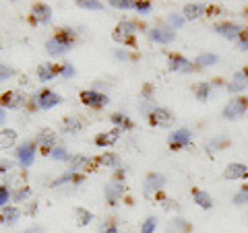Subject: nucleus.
<instances>
[{"mask_svg": "<svg viewBox=\"0 0 248 233\" xmlns=\"http://www.w3.org/2000/svg\"><path fill=\"white\" fill-rule=\"evenodd\" d=\"M120 136H122V130L120 128H114L110 132H102V134H97L95 138V145L97 146H112L120 141Z\"/></svg>", "mask_w": 248, "mask_h": 233, "instance_id": "18", "label": "nucleus"}, {"mask_svg": "<svg viewBox=\"0 0 248 233\" xmlns=\"http://www.w3.org/2000/svg\"><path fill=\"white\" fill-rule=\"evenodd\" d=\"M15 143H17V132L11 128L0 130V149H11Z\"/></svg>", "mask_w": 248, "mask_h": 233, "instance_id": "22", "label": "nucleus"}, {"mask_svg": "<svg viewBox=\"0 0 248 233\" xmlns=\"http://www.w3.org/2000/svg\"><path fill=\"white\" fill-rule=\"evenodd\" d=\"M104 233H118V229H116V225H110V227H108Z\"/></svg>", "mask_w": 248, "mask_h": 233, "instance_id": "48", "label": "nucleus"}, {"mask_svg": "<svg viewBox=\"0 0 248 233\" xmlns=\"http://www.w3.org/2000/svg\"><path fill=\"white\" fill-rule=\"evenodd\" d=\"M29 194H31L29 188H21V190L13 196V200H15V203H23V200H27V198H29Z\"/></svg>", "mask_w": 248, "mask_h": 233, "instance_id": "41", "label": "nucleus"}, {"mask_svg": "<svg viewBox=\"0 0 248 233\" xmlns=\"http://www.w3.org/2000/svg\"><path fill=\"white\" fill-rule=\"evenodd\" d=\"M97 161H99V165H104L108 169H120V159H118V155H114V153H104Z\"/></svg>", "mask_w": 248, "mask_h": 233, "instance_id": "24", "label": "nucleus"}, {"mask_svg": "<svg viewBox=\"0 0 248 233\" xmlns=\"http://www.w3.org/2000/svg\"><path fill=\"white\" fill-rule=\"evenodd\" d=\"M168 23H170V27H172V29H178V27H182V25H184V17H180V15L172 13V15L168 17Z\"/></svg>", "mask_w": 248, "mask_h": 233, "instance_id": "37", "label": "nucleus"}, {"mask_svg": "<svg viewBox=\"0 0 248 233\" xmlns=\"http://www.w3.org/2000/svg\"><path fill=\"white\" fill-rule=\"evenodd\" d=\"M211 64H217L215 54H201V56H197V60H195L197 68H205V66H211Z\"/></svg>", "mask_w": 248, "mask_h": 233, "instance_id": "29", "label": "nucleus"}, {"mask_svg": "<svg viewBox=\"0 0 248 233\" xmlns=\"http://www.w3.org/2000/svg\"><path fill=\"white\" fill-rule=\"evenodd\" d=\"M188 229H190V225L186 223L184 219H174L172 223L168 225V231L166 233H186Z\"/></svg>", "mask_w": 248, "mask_h": 233, "instance_id": "28", "label": "nucleus"}, {"mask_svg": "<svg viewBox=\"0 0 248 233\" xmlns=\"http://www.w3.org/2000/svg\"><path fill=\"white\" fill-rule=\"evenodd\" d=\"M166 186V175L164 174H149L145 177V186H143V194L145 196H151L153 192L161 190Z\"/></svg>", "mask_w": 248, "mask_h": 233, "instance_id": "10", "label": "nucleus"}, {"mask_svg": "<svg viewBox=\"0 0 248 233\" xmlns=\"http://www.w3.org/2000/svg\"><path fill=\"white\" fill-rule=\"evenodd\" d=\"M44 229L42 227H33V229H29V231H25V233H42Z\"/></svg>", "mask_w": 248, "mask_h": 233, "instance_id": "49", "label": "nucleus"}, {"mask_svg": "<svg viewBox=\"0 0 248 233\" xmlns=\"http://www.w3.org/2000/svg\"><path fill=\"white\" fill-rule=\"evenodd\" d=\"M248 110V99L240 97V99H232V102L223 107V118L226 120H236L240 118L244 112Z\"/></svg>", "mask_w": 248, "mask_h": 233, "instance_id": "5", "label": "nucleus"}, {"mask_svg": "<svg viewBox=\"0 0 248 233\" xmlns=\"http://www.w3.org/2000/svg\"><path fill=\"white\" fill-rule=\"evenodd\" d=\"M60 102H62V97L58 95V93L50 91V89H44V91L33 95V103H35L37 110H52V107L58 105Z\"/></svg>", "mask_w": 248, "mask_h": 233, "instance_id": "1", "label": "nucleus"}, {"mask_svg": "<svg viewBox=\"0 0 248 233\" xmlns=\"http://www.w3.org/2000/svg\"><path fill=\"white\" fill-rule=\"evenodd\" d=\"M234 204H248V186L244 190H240L234 196Z\"/></svg>", "mask_w": 248, "mask_h": 233, "instance_id": "39", "label": "nucleus"}, {"mask_svg": "<svg viewBox=\"0 0 248 233\" xmlns=\"http://www.w3.org/2000/svg\"><path fill=\"white\" fill-rule=\"evenodd\" d=\"M50 157H52V159H56V161H71V155L66 153L64 146H56V149L50 153Z\"/></svg>", "mask_w": 248, "mask_h": 233, "instance_id": "34", "label": "nucleus"}, {"mask_svg": "<svg viewBox=\"0 0 248 233\" xmlns=\"http://www.w3.org/2000/svg\"><path fill=\"white\" fill-rule=\"evenodd\" d=\"M124 190H126V186H124L122 180H112L110 184H106V188H104V194H106V198H108V203L110 204H116V200H118Z\"/></svg>", "mask_w": 248, "mask_h": 233, "instance_id": "13", "label": "nucleus"}, {"mask_svg": "<svg viewBox=\"0 0 248 233\" xmlns=\"http://www.w3.org/2000/svg\"><path fill=\"white\" fill-rule=\"evenodd\" d=\"M75 217H77V225H81V227L89 225L91 219H93V215L87 211V208H81V206H77V208H75Z\"/></svg>", "mask_w": 248, "mask_h": 233, "instance_id": "27", "label": "nucleus"}, {"mask_svg": "<svg viewBox=\"0 0 248 233\" xmlns=\"http://www.w3.org/2000/svg\"><path fill=\"white\" fill-rule=\"evenodd\" d=\"M192 141V132L186 130V128H180V130H174L172 134L168 136V145L170 149H184V146H188Z\"/></svg>", "mask_w": 248, "mask_h": 233, "instance_id": "4", "label": "nucleus"}, {"mask_svg": "<svg viewBox=\"0 0 248 233\" xmlns=\"http://www.w3.org/2000/svg\"><path fill=\"white\" fill-rule=\"evenodd\" d=\"M6 169H11V161H4V159H0V174H4Z\"/></svg>", "mask_w": 248, "mask_h": 233, "instance_id": "45", "label": "nucleus"}, {"mask_svg": "<svg viewBox=\"0 0 248 233\" xmlns=\"http://www.w3.org/2000/svg\"><path fill=\"white\" fill-rule=\"evenodd\" d=\"M37 145H40L44 155H50L58 145V134L52 128H42L37 132Z\"/></svg>", "mask_w": 248, "mask_h": 233, "instance_id": "2", "label": "nucleus"}, {"mask_svg": "<svg viewBox=\"0 0 248 233\" xmlns=\"http://www.w3.org/2000/svg\"><path fill=\"white\" fill-rule=\"evenodd\" d=\"M71 48H73V45L60 42L58 37H50V40L46 42V52H48L50 56H64V54L71 50Z\"/></svg>", "mask_w": 248, "mask_h": 233, "instance_id": "16", "label": "nucleus"}, {"mask_svg": "<svg viewBox=\"0 0 248 233\" xmlns=\"http://www.w3.org/2000/svg\"><path fill=\"white\" fill-rule=\"evenodd\" d=\"M110 4L114 6V9H124V11H128V9H135L137 2H133V0H112Z\"/></svg>", "mask_w": 248, "mask_h": 233, "instance_id": "36", "label": "nucleus"}, {"mask_svg": "<svg viewBox=\"0 0 248 233\" xmlns=\"http://www.w3.org/2000/svg\"><path fill=\"white\" fill-rule=\"evenodd\" d=\"M56 74H60V68L58 66L42 64L40 68H37V76H40V81H52Z\"/></svg>", "mask_w": 248, "mask_h": 233, "instance_id": "23", "label": "nucleus"}, {"mask_svg": "<svg viewBox=\"0 0 248 233\" xmlns=\"http://www.w3.org/2000/svg\"><path fill=\"white\" fill-rule=\"evenodd\" d=\"M155 227H157V219H155V217H147L141 225V233H153Z\"/></svg>", "mask_w": 248, "mask_h": 233, "instance_id": "35", "label": "nucleus"}, {"mask_svg": "<svg viewBox=\"0 0 248 233\" xmlns=\"http://www.w3.org/2000/svg\"><path fill=\"white\" fill-rule=\"evenodd\" d=\"M9 198H11V192H9V188H4V186H0V208H2L6 203H9Z\"/></svg>", "mask_w": 248, "mask_h": 233, "instance_id": "42", "label": "nucleus"}, {"mask_svg": "<svg viewBox=\"0 0 248 233\" xmlns=\"http://www.w3.org/2000/svg\"><path fill=\"white\" fill-rule=\"evenodd\" d=\"M81 102H83L85 105L99 110V107H104V105L110 103V97L104 95V93H97V91H83V93H81Z\"/></svg>", "mask_w": 248, "mask_h": 233, "instance_id": "7", "label": "nucleus"}, {"mask_svg": "<svg viewBox=\"0 0 248 233\" xmlns=\"http://www.w3.org/2000/svg\"><path fill=\"white\" fill-rule=\"evenodd\" d=\"M246 87H248V81H232L228 91L230 93H240V91H244Z\"/></svg>", "mask_w": 248, "mask_h": 233, "instance_id": "38", "label": "nucleus"}, {"mask_svg": "<svg viewBox=\"0 0 248 233\" xmlns=\"http://www.w3.org/2000/svg\"><path fill=\"white\" fill-rule=\"evenodd\" d=\"M99 161H93L89 157H85V155H75V157H71V172H91L93 165Z\"/></svg>", "mask_w": 248, "mask_h": 233, "instance_id": "15", "label": "nucleus"}, {"mask_svg": "<svg viewBox=\"0 0 248 233\" xmlns=\"http://www.w3.org/2000/svg\"><path fill=\"white\" fill-rule=\"evenodd\" d=\"M81 128H83V124L77 118H64V124H62V130L68 132V134H75V132H79Z\"/></svg>", "mask_w": 248, "mask_h": 233, "instance_id": "31", "label": "nucleus"}, {"mask_svg": "<svg viewBox=\"0 0 248 233\" xmlns=\"http://www.w3.org/2000/svg\"><path fill=\"white\" fill-rule=\"evenodd\" d=\"M195 95H197L199 102H207L209 95H211V85L209 83H199L195 87Z\"/></svg>", "mask_w": 248, "mask_h": 233, "instance_id": "30", "label": "nucleus"}, {"mask_svg": "<svg viewBox=\"0 0 248 233\" xmlns=\"http://www.w3.org/2000/svg\"><path fill=\"white\" fill-rule=\"evenodd\" d=\"M248 174V167L244 163H230L226 167V172H223V177L226 180H240V177H244Z\"/></svg>", "mask_w": 248, "mask_h": 233, "instance_id": "19", "label": "nucleus"}, {"mask_svg": "<svg viewBox=\"0 0 248 233\" xmlns=\"http://www.w3.org/2000/svg\"><path fill=\"white\" fill-rule=\"evenodd\" d=\"M135 31H137V25H135L133 21H120L118 25H116L112 37H114L116 42H124V40H128V37L133 35Z\"/></svg>", "mask_w": 248, "mask_h": 233, "instance_id": "14", "label": "nucleus"}, {"mask_svg": "<svg viewBox=\"0 0 248 233\" xmlns=\"http://www.w3.org/2000/svg\"><path fill=\"white\" fill-rule=\"evenodd\" d=\"M81 182H83V175H79L77 172H71V169H68V172L62 174L58 180H54L52 186H56L58 188V186H62V184H81Z\"/></svg>", "mask_w": 248, "mask_h": 233, "instance_id": "21", "label": "nucleus"}, {"mask_svg": "<svg viewBox=\"0 0 248 233\" xmlns=\"http://www.w3.org/2000/svg\"><path fill=\"white\" fill-rule=\"evenodd\" d=\"M192 198H195V203H197L201 208H211V206H213L211 196H209L207 192H203V190H195V192H192Z\"/></svg>", "mask_w": 248, "mask_h": 233, "instance_id": "25", "label": "nucleus"}, {"mask_svg": "<svg viewBox=\"0 0 248 233\" xmlns=\"http://www.w3.org/2000/svg\"><path fill=\"white\" fill-rule=\"evenodd\" d=\"M246 15H248V11H246Z\"/></svg>", "mask_w": 248, "mask_h": 233, "instance_id": "50", "label": "nucleus"}, {"mask_svg": "<svg viewBox=\"0 0 248 233\" xmlns=\"http://www.w3.org/2000/svg\"><path fill=\"white\" fill-rule=\"evenodd\" d=\"M174 37H176V33L170 25H159L149 31V40L157 42V44H170V42H174Z\"/></svg>", "mask_w": 248, "mask_h": 233, "instance_id": "9", "label": "nucleus"}, {"mask_svg": "<svg viewBox=\"0 0 248 233\" xmlns=\"http://www.w3.org/2000/svg\"><path fill=\"white\" fill-rule=\"evenodd\" d=\"M112 122H114L120 130H122V128H124V130H130V128H133V122H130L128 116H124V114H112Z\"/></svg>", "mask_w": 248, "mask_h": 233, "instance_id": "32", "label": "nucleus"}, {"mask_svg": "<svg viewBox=\"0 0 248 233\" xmlns=\"http://www.w3.org/2000/svg\"><path fill=\"white\" fill-rule=\"evenodd\" d=\"M31 21L33 23H40V25H48L52 21V9L48 4H33V9H31Z\"/></svg>", "mask_w": 248, "mask_h": 233, "instance_id": "12", "label": "nucleus"}, {"mask_svg": "<svg viewBox=\"0 0 248 233\" xmlns=\"http://www.w3.org/2000/svg\"><path fill=\"white\" fill-rule=\"evenodd\" d=\"M240 48L242 50H248V33L244 37H240Z\"/></svg>", "mask_w": 248, "mask_h": 233, "instance_id": "46", "label": "nucleus"}, {"mask_svg": "<svg viewBox=\"0 0 248 233\" xmlns=\"http://www.w3.org/2000/svg\"><path fill=\"white\" fill-rule=\"evenodd\" d=\"M205 4H201V2H192V4H186L184 6V19H199L201 15H205Z\"/></svg>", "mask_w": 248, "mask_h": 233, "instance_id": "20", "label": "nucleus"}, {"mask_svg": "<svg viewBox=\"0 0 248 233\" xmlns=\"http://www.w3.org/2000/svg\"><path fill=\"white\" fill-rule=\"evenodd\" d=\"M19 217H21V213H19L17 206H4V211H2V221H4L6 225H15V223L19 221Z\"/></svg>", "mask_w": 248, "mask_h": 233, "instance_id": "26", "label": "nucleus"}, {"mask_svg": "<svg viewBox=\"0 0 248 233\" xmlns=\"http://www.w3.org/2000/svg\"><path fill=\"white\" fill-rule=\"evenodd\" d=\"M168 66H170V71H176V73H192L197 68L195 62L186 60L184 56H180V54H170Z\"/></svg>", "mask_w": 248, "mask_h": 233, "instance_id": "6", "label": "nucleus"}, {"mask_svg": "<svg viewBox=\"0 0 248 233\" xmlns=\"http://www.w3.org/2000/svg\"><path fill=\"white\" fill-rule=\"evenodd\" d=\"M11 76H15V71L9 66H4V64H0V83L2 81H9Z\"/></svg>", "mask_w": 248, "mask_h": 233, "instance_id": "40", "label": "nucleus"}, {"mask_svg": "<svg viewBox=\"0 0 248 233\" xmlns=\"http://www.w3.org/2000/svg\"><path fill=\"white\" fill-rule=\"evenodd\" d=\"M0 103H2V107L6 110H17V107H21L23 103H25V93L23 91H6L2 97H0Z\"/></svg>", "mask_w": 248, "mask_h": 233, "instance_id": "11", "label": "nucleus"}, {"mask_svg": "<svg viewBox=\"0 0 248 233\" xmlns=\"http://www.w3.org/2000/svg\"><path fill=\"white\" fill-rule=\"evenodd\" d=\"M4 120H6V112H4V107H0V126L4 124Z\"/></svg>", "mask_w": 248, "mask_h": 233, "instance_id": "47", "label": "nucleus"}, {"mask_svg": "<svg viewBox=\"0 0 248 233\" xmlns=\"http://www.w3.org/2000/svg\"><path fill=\"white\" fill-rule=\"evenodd\" d=\"M35 153H37V146L33 141H25L23 145H19L17 149V159L21 163V167H29L31 163L35 161Z\"/></svg>", "mask_w": 248, "mask_h": 233, "instance_id": "3", "label": "nucleus"}, {"mask_svg": "<svg viewBox=\"0 0 248 233\" xmlns=\"http://www.w3.org/2000/svg\"><path fill=\"white\" fill-rule=\"evenodd\" d=\"M77 6H81V9H89V11H102L104 4L97 2V0H79Z\"/></svg>", "mask_w": 248, "mask_h": 233, "instance_id": "33", "label": "nucleus"}, {"mask_svg": "<svg viewBox=\"0 0 248 233\" xmlns=\"http://www.w3.org/2000/svg\"><path fill=\"white\" fill-rule=\"evenodd\" d=\"M215 31L221 33L223 37H228V40H236L238 35H242L244 29L238 23H219V25H215Z\"/></svg>", "mask_w": 248, "mask_h": 233, "instance_id": "17", "label": "nucleus"}, {"mask_svg": "<svg viewBox=\"0 0 248 233\" xmlns=\"http://www.w3.org/2000/svg\"><path fill=\"white\" fill-rule=\"evenodd\" d=\"M135 9L141 13V15H147V13L151 11V2H137V4H135Z\"/></svg>", "mask_w": 248, "mask_h": 233, "instance_id": "44", "label": "nucleus"}, {"mask_svg": "<svg viewBox=\"0 0 248 233\" xmlns=\"http://www.w3.org/2000/svg\"><path fill=\"white\" fill-rule=\"evenodd\" d=\"M149 120L153 126H161V128H168V126H172V122H174V116L170 110H166V107H155V110L149 114Z\"/></svg>", "mask_w": 248, "mask_h": 233, "instance_id": "8", "label": "nucleus"}, {"mask_svg": "<svg viewBox=\"0 0 248 233\" xmlns=\"http://www.w3.org/2000/svg\"><path fill=\"white\" fill-rule=\"evenodd\" d=\"M60 74H62V76H66V79H71V76H75V66L64 64V66L60 68Z\"/></svg>", "mask_w": 248, "mask_h": 233, "instance_id": "43", "label": "nucleus"}]
</instances>
